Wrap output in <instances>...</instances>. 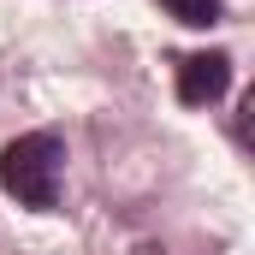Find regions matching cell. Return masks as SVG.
<instances>
[{
    "label": "cell",
    "instance_id": "6da1fadb",
    "mask_svg": "<svg viewBox=\"0 0 255 255\" xmlns=\"http://www.w3.org/2000/svg\"><path fill=\"white\" fill-rule=\"evenodd\" d=\"M60 160H65L60 136L54 130H30V136H18V142L0 148V190L18 208L48 214L60 202Z\"/></svg>",
    "mask_w": 255,
    "mask_h": 255
},
{
    "label": "cell",
    "instance_id": "7a4b0ae2",
    "mask_svg": "<svg viewBox=\"0 0 255 255\" xmlns=\"http://www.w3.org/2000/svg\"><path fill=\"white\" fill-rule=\"evenodd\" d=\"M232 89V60L226 54H184L178 60V101L184 107H208Z\"/></svg>",
    "mask_w": 255,
    "mask_h": 255
},
{
    "label": "cell",
    "instance_id": "3957f363",
    "mask_svg": "<svg viewBox=\"0 0 255 255\" xmlns=\"http://www.w3.org/2000/svg\"><path fill=\"white\" fill-rule=\"evenodd\" d=\"M178 24H190V30H208V24H220V0H160Z\"/></svg>",
    "mask_w": 255,
    "mask_h": 255
}]
</instances>
